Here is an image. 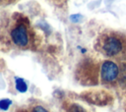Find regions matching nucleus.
I'll list each match as a JSON object with an SVG mask.
<instances>
[{
	"mask_svg": "<svg viewBox=\"0 0 126 112\" xmlns=\"http://www.w3.org/2000/svg\"><path fill=\"white\" fill-rule=\"evenodd\" d=\"M119 75L118 65L110 60L104 61L100 67V79L103 83L114 82Z\"/></svg>",
	"mask_w": 126,
	"mask_h": 112,
	"instance_id": "f03ea898",
	"label": "nucleus"
},
{
	"mask_svg": "<svg viewBox=\"0 0 126 112\" xmlns=\"http://www.w3.org/2000/svg\"><path fill=\"white\" fill-rule=\"evenodd\" d=\"M16 88L20 92H25L28 88V84H27L26 81L22 78H17L16 79Z\"/></svg>",
	"mask_w": 126,
	"mask_h": 112,
	"instance_id": "20e7f679",
	"label": "nucleus"
},
{
	"mask_svg": "<svg viewBox=\"0 0 126 112\" xmlns=\"http://www.w3.org/2000/svg\"><path fill=\"white\" fill-rule=\"evenodd\" d=\"M68 112H86V110L82 106H80L79 104H72L69 107Z\"/></svg>",
	"mask_w": 126,
	"mask_h": 112,
	"instance_id": "423d86ee",
	"label": "nucleus"
},
{
	"mask_svg": "<svg viewBox=\"0 0 126 112\" xmlns=\"http://www.w3.org/2000/svg\"><path fill=\"white\" fill-rule=\"evenodd\" d=\"M30 112H48V111L43 106H41V105H35V106L32 107Z\"/></svg>",
	"mask_w": 126,
	"mask_h": 112,
	"instance_id": "0eeeda50",
	"label": "nucleus"
},
{
	"mask_svg": "<svg viewBox=\"0 0 126 112\" xmlns=\"http://www.w3.org/2000/svg\"><path fill=\"white\" fill-rule=\"evenodd\" d=\"M11 104H12V101L10 99H6V98L2 99V100H0V109L1 110H7Z\"/></svg>",
	"mask_w": 126,
	"mask_h": 112,
	"instance_id": "39448f33",
	"label": "nucleus"
},
{
	"mask_svg": "<svg viewBox=\"0 0 126 112\" xmlns=\"http://www.w3.org/2000/svg\"><path fill=\"white\" fill-rule=\"evenodd\" d=\"M98 50L105 56L120 58L126 55V38L117 33H108L98 41Z\"/></svg>",
	"mask_w": 126,
	"mask_h": 112,
	"instance_id": "f257e3e1",
	"label": "nucleus"
},
{
	"mask_svg": "<svg viewBox=\"0 0 126 112\" xmlns=\"http://www.w3.org/2000/svg\"><path fill=\"white\" fill-rule=\"evenodd\" d=\"M18 112H30V111H27V110H21V111H18Z\"/></svg>",
	"mask_w": 126,
	"mask_h": 112,
	"instance_id": "6e6552de",
	"label": "nucleus"
},
{
	"mask_svg": "<svg viewBox=\"0 0 126 112\" xmlns=\"http://www.w3.org/2000/svg\"><path fill=\"white\" fill-rule=\"evenodd\" d=\"M11 38L16 45L20 47L27 46L29 44L30 38H29V33H28L26 26L23 24L17 25L11 30Z\"/></svg>",
	"mask_w": 126,
	"mask_h": 112,
	"instance_id": "7ed1b4c3",
	"label": "nucleus"
}]
</instances>
